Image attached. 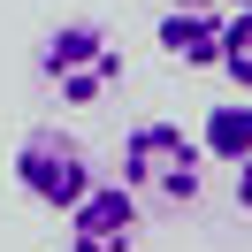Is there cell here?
I'll use <instances>...</instances> for the list:
<instances>
[{"instance_id":"1","label":"cell","mask_w":252,"mask_h":252,"mask_svg":"<svg viewBox=\"0 0 252 252\" xmlns=\"http://www.w3.org/2000/svg\"><path fill=\"white\" fill-rule=\"evenodd\" d=\"M123 184L145 206H191L206 191V153L184 138V123H138L123 138Z\"/></svg>"},{"instance_id":"2","label":"cell","mask_w":252,"mask_h":252,"mask_svg":"<svg viewBox=\"0 0 252 252\" xmlns=\"http://www.w3.org/2000/svg\"><path fill=\"white\" fill-rule=\"evenodd\" d=\"M38 77L62 92V107H92V99H107L115 84H123V46H115L92 16L54 23V31L38 38Z\"/></svg>"},{"instance_id":"3","label":"cell","mask_w":252,"mask_h":252,"mask_svg":"<svg viewBox=\"0 0 252 252\" xmlns=\"http://www.w3.org/2000/svg\"><path fill=\"white\" fill-rule=\"evenodd\" d=\"M16 184H23V199H38L46 214H69V206L84 199V191L99 184L92 176V153H84V138L77 130H62V123H38V130H23L16 138Z\"/></svg>"},{"instance_id":"4","label":"cell","mask_w":252,"mask_h":252,"mask_svg":"<svg viewBox=\"0 0 252 252\" xmlns=\"http://www.w3.org/2000/svg\"><path fill=\"white\" fill-rule=\"evenodd\" d=\"M145 229V199L130 184H92L69 206V252H138Z\"/></svg>"},{"instance_id":"5","label":"cell","mask_w":252,"mask_h":252,"mask_svg":"<svg viewBox=\"0 0 252 252\" xmlns=\"http://www.w3.org/2000/svg\"><path fill=\"white\" fill-rule=\"evenodd\" d=\"M221 23L229 16H214L206 0H176L168 16L153 23V46L168 54L176 69H221Z\"/></svg>"},{"instance_id":"6","label":"cell","mask_w":252,"mask_h":252,"mask_svg":"<svg viewBox=\"0 0 252 252\" xmlns=\"http://www.w3.org/2000/svg\"><path fill=\"white\" fill-rule=\"evenodd\" d=\"M199 153L221 160V168L252 160V92H237L229 107H206V123H199Z\"/></svg>"},{"instance_id":"7","label":"cell","mask_w":252,"mask_h":252,"mask_svg":"<svg viewBox=\"0 0 252 252\" xmlns=\"http://www.w3.org/2000/svg\"><path fill=\"white\" fill-rule=\"evenodd\" d=\"M221 77L252 92V8H229V23H221Z\"/></svg>"},{"instance_id":"8","label":"cell","mask_w":252,"mask_h":252,"mask_svg":"<svg viewBox=\"0 0 252 252\" xmlns=\"http://www.w3.org/2000/svg\"><path fill=\"white\" fill-rule=\"evenodd\" d=\"M237 214H252V160H237Z\"/></svg>"},{"instance_id":"9","label":"cell","mask_w":252,"mask_h":252,"mask_svg":"<svg viewBox=\"0 0 252 252\" xmlns=\"http://www.w3.org/2000/svg\"><path fill=\"white\" fill-rule=\"evenodd\" d=\"M221 8H252V0H221Z\"/></svg>"}]
</instances>
